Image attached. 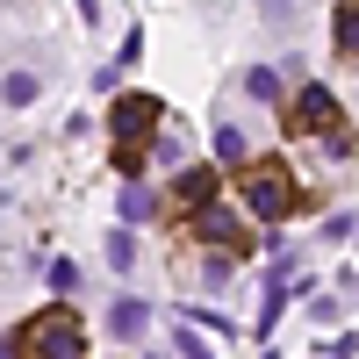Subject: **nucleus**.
<instances>
[{
    "mask_svg": "<svg viewBox=\"0 0 359 359\" xmlns=\"http://www.w3.org/2000/svg\"><path fill=\"white\" fill-rule=\"evenodd\" d=\"M0 352H57V359H79L86 352V323L72 309H43V316H29L22 331L0 338Z\"/></svg>",
    "mask_w": 359,
    "mask_h": 359,
    "instance_id": "f257e3e1",
    "label": "nucleus"
},
{
    "mask_svg": "<svg viewBox=\"0 0 359 359\" xmlns=\"http://www.w3.org/2000/svg\"><path fill=\"white\" fill-rule=\"evenodd\" d=\"M237 194H245V208L259 223H280V216L302 208V187H294L287 165H245V172H237Z\"/></svg>",
    "mask_w": 359,
    "mask_h": 359,
    "instance_id": "f03ea898",
    "label": "nucleus"
},
{
    "mask_svg": "<svg viewBox=\"0 0 359 359\" xmlns=\"http://www.w3.org/2000/svg\"><path fill=\"white\" fill-rule=\"evenodd\" d=\"M158 123H165L158 94H123V101L108 108V137H115V144H144V137H151Z\"/></svg>",
    "mask_w": 359,
    "mask_h": 359,
    "instance_id": "7ed1b4c3",
    "label": "nucleus"
},
{
    "mask_svg": "<svg viewBox=\"0 0 359 359\" xmlns=\"http://www.w3.org/2000/svg\"><path fill=\"white\" fill-rule=\"evenodd\" d=\"M338 123V101H331V86H302V94H294V108H287V130L294 137H316V130H331Z\"/></svg>",
    "mask_w": 359,
    "mask_h": 359,
    "instance_id": "20e7f679",
    "label": "nucleus"
},
{
    "mask_svg": "<svg viewBox=\"0 0 359 359\" xmlns=\"http://www.w3.org/2000/svg\"><path fill=\"white\" fill-rule=\"evenodd\" d=\"M187 230L201 237V245H223V252H245V245H252V237H245V223H237V208H216V201H201Z\"/></svg>",
    "mask_w": 359,
    "mask_h": 359,
    "instance_id": "39448f33",
    "label": "nucleus"
},
{
    "mask_svg": "<svg viewBox=\"0 0 359 359\" xmlns=\"http://www.w3.org/2000/svg\"><path fill=\"white\" fill-rule=\"evenodd\" d=\"M216 187H223L216 165H187V172L172 180V208H201V201H216Z\"/></svg>",
    "mask_w": 359,
    "mask_h": 359,
    "instance_id": "423d86ee",
    "label": "nucleus"
},
{
    "mask_svg": "<svg viewBox=\"0 0 359 359\" xmlns=\"http://www.w3.org/2000/svg\"><path fill=\"white\" fill-rule=\"evenodd\" d=\"M144 323H151V302H137V294H123V302L108 309V338H144Z\"/></svg>",
    "mask_w": 359,
    "mask_h": 359,
    "instance_id": "0eeeda50",
    "label": "nucleus"
},
{
    "mask_svg": "<svg viewBox=\"0 0 359 359\" xmlns=\"http://www.w3.org/2000/svg\"><path fill=\"white\" fill-rule=\"evenodd\" d=\"M331 43H338V57L359 65V0H345V8L331 15Z\"/></svg>",
    "mask_w": 359,
    "mask_h": 359,
    "instance_id": "6e6552de",
    "label": "nucleus"
},
{
    "mask_svg": "<svg viewBox=\"0 0 359 359\" xmlns=\"http://www.w3.org/2000/svg\"><path fill=\"white\" fill-rule=\"evenodd\" d=\"M123 216H130V223H144V216H158V194L144 187V180H130V187H123Z\"/></svg>",
    "mask_w": 359,
    "mask_h": 359,
    "instance_id": "1a4fd4ad",
    "label": "nucleus"
},
{
    "mask_svg": "<svg viewBox=\"0 0 359 359\" xmlns=\"http://www.w3.org/2000/svg\"><path fill=\"white\" fill-rule=\"evenodd\" d=\"M0 101H8V108H29V101H36V72H8V79H0Z\"/></svg>",
    "mask_w": 359,
    "mask_h": 359,
    "instance_id": "9d476101",
    "label": "nucleus"
},
{
    "mask_svg": "<svg viewBox=\"0 0 359 359\" xmlns=\"http://www.w3.org/2000/svg\"><path fill=\"white\" fill-rule=\"evenodd\" d=\"M245 94H252V101H280V72H273V65H252V72H245Z\"/></svg>",
    "mask_w": 359,
    "mask_h": 359,
    "instance_id": "9b49d317",
    "label": "nucleus"
},
{
    "mask_svg": "<svg viewBox=\"0 0 359 359\" xmlns=\"http://www.w3.org/2000/svg\"><path fill=\"white\" fill-rule=\"evenodd\" d=\"M108 266H115V273H130V266H137V237H130V230L108 237Z\"/></svg>",
    "mask_w": 359,
    "mask_h": 359,
    "instance_id": "f8f14e48",
    "label": "nucleus"
},
{
    "mask_svg": "<svg viewBox=\"0 0 359 359\" xmlns=\"http://www.w3.org/2000/svg\"><path fill=\"white\" fill-rule=\"evenodd\" d=\"M216 158H223V165H245V137H237L230 123L216 130Z\"/></svg>",
    "mask_w": 359,
    "mask_h": 359,
    "instance_id": "ddd939ff",
    "label": "nucleus"
},
{
    "mask_svg": "<svg viewBox=\"0 0 359 359\" xmlns=\"http://www.w3.org/2000/svg\"><path fill=\"white\" fill-rule=\"evenodd\" d=\"M50 287H57V294H72V287H79V266H72V259H57V266H50Z\"/></svg>",
    "mask_w": 359,
    "mask_h": 359,
    "instance_id": "4468645a",
    "label": "nucleus"
},
{
    "mask_svg": "<svg viewBox=\"0 0 359 359\" xmlns=\"http://www.w3.org/2000/svg\"><path fill=\"white\" fill-rule=\"evenodd\" d=\"M172 352H180V359H201L208 345H201V331H180V338H172Z\"/></svg>",
    "mask_w": 359,
    "mask_h": 359,
    "instance_id": "2eb2a0df",
    "label": "nucleus"
},
{
    "mask_svg": "<svg viewBox=\"0 0 359 359\" xmlns=\"http://www.w3.org/2000/svg\"><path fill=\"white\" fill-rule=\"evenodd\" d=\"M79 15H86V22H101V0H79Z\"/></svg>",
    "mask_w": 359,
    "mask_h": 359,
    "instance_id": "dca6fc26",
    "label": "nucleus"
},
{
    "mask_svg": "<svg viewBox=\"0 0 359 359\" xmlns=\"http://www.w3.org/2000/svg\"><path fill=\"white\" fill-rule=\"evenodd\" d=\"M345 237H352V245H359V216H352V230H345Z\"/></svg>",
    "mask_w": 359,
    "mask_h": 359,
    "instance_id": "f3484780",
    "label": "nucleus"
}]
</instances>
